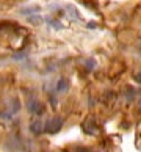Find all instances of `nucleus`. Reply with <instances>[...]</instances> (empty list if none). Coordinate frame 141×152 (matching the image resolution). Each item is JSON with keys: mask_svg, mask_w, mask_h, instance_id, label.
Listing matches in <instances>:
<instances>
[{"mask_svg": "<svg viewBox=\"0 0 141 152\" xmlns=\"http://www.w3.org/2000/svg\"><path fill=\"white\" fill-rule=\"evenodd\" d=\"M67 89V80L66 78H60L56 83V93H64Z\"/></svg>", "mask_w": 141, "mask_h": 152, "instance_id": "obj_2", "label": "nucleus"}, {"mask_svg": "<svg viewBox=\"0 0 141 152\" xmlns=\"http://www.w3.org/2000/svg\"><path fill=\"white\" fill-rule=\"evenodd\" d=\"M39 11V7H31V8H24L20 10V14H25V16H31Z\"/></svg>", "mask_w": 141, "mask_h": 152, "instance_id": "obj_3", "label": "nucleus"}, {"mask_svg": "<svg viewBox=\"0 0 141 152\" xmlns=\"http://www.w3.org/2000/svg\"><path fill=\"white\" fill-rule=\"evenodd\" d=\"M47 22H49V24H52L56 30H60V28H61V24H60V22H56V20H53V19H47Z\"/></svg>", "mask_w": 141, "mask_h": 152, "instance_id": "obj_4", "label": "nucleus"}, {"mask_svg": "<svg viewBox=\"0 0 141 152\" xmlns=\"http://www.w3.org/2000/svg\"><path fill=\"white\" fill-rule=\"evenodd\" d=\"M42 19L41 18H28V22H35V24H39Z\"/></svg>", "mask_w": 141, "mask_h": 152, "instance_id": "obj_5", "label": "nucleus"}, {"mask_svg": "<svg viewBox=\"0 0 141 152\" xmlns=\"http://www.w3.org/2000/svg\"><path fill=\"white\" fill-rule=\"evenodd\" d=\"M47 124H49V126H52V127L46 129V130H47V132H50V133H53V132H58V130H60V127H61V124H63V121H61L60 118H55V119L49 121Z\"/></svg>", "mask_w": 141, "mask_h": 152, "instance_id": "obj_1", "label": "nucleus"}]
</instances>
